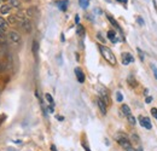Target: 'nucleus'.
<instances>
[{
	"label": "nucleus",
	"instance_id": "32",
	"mask_svg": "<svg viewBox=\"0 0 157 151\" xmlns=\"http://www.w3.org/2000/svg\"><path fill=\"white\" fill-rule=\"evenodd\" d=\"M79 21H80V17H79V16H76V17H75V22H76V23H79Z\"/></svg>",
	"mask_w": 157,
	"mask_h": 151
},
{
	"label": "nucleus",
	"instance_id": "12",
	"mask_svg": "<svg viewBox=\"0 0 157 151\" xmlns=\"http://www.w3.org/2000/svg\"><path fill=\"white\" fill-rule=\"evenodd\" d=\"M57 5H58V7H59L62 11H65V10H66V7H68V0L58 1V2H57Z\"/></svg>",
	"mask_w": 157,
	"mask_h": 151
},
{
	"label": "nucleus",
	"instance_id": "21",
	"mask_svg": "<svg viewBox=\"0 0 157 151\" xmlns=\"http://www.w3.org/2000/svg\"><path fill=\"white\" fill-rule=\"evenodd\" d=\"M79 2H80V6L82 9H87L90 5V0H79Z\"/></svg>",
	"mask_w": 157,
	"mask_h": 151
},
{
	"label": "nucleus",
	"instance_id": "36",
	"mask_svg": "<svg viewBox=\"0 0 157 151\" xmlns=\"http://www.w3.org/2000/svg\"><path fill=\"white\" fill-rule=\"evenodd\" d=\"M84 148H85V150L86 151H91L90 149H88V146H87V145H85V144H84Z\"/></svg>",
	"mask_w": 157,
	"mask_h": 151
},
{
	"label": "nucleus",
	"instance_id": "34",
	"mask_svg": "<svg viewBox=\"0 0 157 151\" xmlns=\"http://www.w3.org/2000/svg\"><path fill=\"white\" fill-rule=\"evenodd\" d=\"M51 151H57V149H56V146H55V145H52V146H51Z\"/></svg>",
	"mask_w": 157,
	"mask_h": 151
},
{
	"label": "nucleus",
	"instance_id": "29",
	"mask_svg": "<svg viewBox=\"0 0 157 151\" xmlns=\"http://www.w3.org/2000/svg\"><path fill=\"white\" fill-rule=\"evenodd\" d=\"M132 139H133L134 142H139V138H138V135H135V134L132 135Z\"/></svg>",
	"mask_w": 157,
	"mask_h": 151
},
{
	"label": "nucleus",
	"instance_id": "10",
	"mask_svg": "<svg viewBox=\"0 0 157 151\" xmlns=\"http://www.w3.org/2000/svg\"><path fill=\"white\" fill-rule=\"evenodd\" d=\"M108 38H109V40L111 41V42H117V38H116V33H115V30H109L108 31Z\"/></svg>",
	"mask_w": 157,
	"mask_h": 151
},
{
	"label": "nucleus",
	"instance_id": "13",
	"mask_svg": "<svg viewBox=\"0 0 157 151\" xmlns=\"http://www.w3.org/2000/svg\"><path fill=\"white\" fill-rule=\"evenodd\" d=\"M121 110H122V114H123L125 116H129V115H132V114H130V109H129V106H128V105H126V104H123V105L121 106Z\"/></svg>",
	"mask_w": 157,
	"mask_h": 151
},
{
	"label": "nucleus",
	"instance_id": "25",
	"mask_svg": "<svg viewBox=\"0 0 157 151\" xmlns=\"http://www.w3.org/2000/svg\"><path fill=\"white\" fill-rule=\"evenodd\" d=\"M151 69H152V71H154V75H155V77H156L157 80V68L155 64H151Z\"/></svg>",
	"mask_w": 157,
	"mask_h": 151
},
{
	"label": "nucleus",
	"instance_id": "23",
	"mask_svg": "<svg viewBox=\"0 0 157 151\" xmlns=\"http://www.w3.org/2000/svg\"><path fill=\"white\" fill-rule=\"evenodd\" d=\"M17 21H18V18H17V17H16L15 15H13V16H10V17H9V22H10L11 24H15V23H16Z\"/></svg>",
	"mask_w": 157,
	"mask_h": 151
},
{
	"label": "nucleus",
	"instance_id": "31",
	"mask_svg": "<svg viewBox=\"0 0 157 151\" xmlns=\"http://www.w3.org/2000/svg\"><path fill=\"white\" fill-rule=\"evenodd\" d=\"M98 39H100L102 41H104V39H103V36H102V34H100V33H98Z\"/></svg>",
	"mask_w": 157,
	"mask_h": 151
},
{
	"label": "nucleus",
	"instance_id": "3",
	"mask_svg": "<svg viewBox=\"0 0 157 151\" xmlns=\"http://www.w3.org/2000/svg\"><path fill=\"white\" fill-rule=\"evenodd\" d=\"M100 99L105 103V105H109L110 104V97H109V92H108V90H105L104 87H102V90H100Z\"/></svg>",
	"mask_w": 157,
	"mask_h": 151
},
{
	"label": "nucleus",
	"instance_id": "26",
	"mask_svg": "<svg viewBox=\"0 0 157 151\" xmlns=\"http://www.w3.org/2000/svg\"><path fill=\"white\" fill-rule=\"evenodd\" d=\"M151 114H152V116L157 120V109L156 108H152V109H151Z\"/></svg>",
	"mask_w": 157,
	"mask_h": 151
},
{
	"label": "nucleus",
	"instance_id": "11",
	"mask_svg": "<svg viewBox=\"0 0 157 151\" xmlns=\"http://www.w3.org/2000/svg\"><path fill=\"white\" fill-rule=\"evenodd\" d=\"M9 6L20 9V7H21V1H20V0H9Z\"/></svg>",
	"mask_w": 157,
	"mask_h": 151
},
{
	"label": "nucleus",
	"instance_id": "6",
	"mask_svg": "<svg viewBox=\"0 0 157 151\" xmlns=\"http://www.w3.org/2000/svg\"><path fill=\"white\" fill-rule=\"evenodd\" d=\"M9 39H10V41H11V42H16V44H18V42L21 41V35H20L17 31L11 30V31L9 33Z\"/></svg>",
	"mask_w": 157,
	"mask_h": 151
},
{
	"label": "nucleus",
	"instance_id": "28",
	"mask_svg": "<svg viewBox=\"0 0 157 151\" xmlns=\"http://www.w3.org/2000/svg\"><path fill=\"white\" fill-rule=\"evenodd\" d=\"M137 21H138V23H139L140 26H144V21L141 20V17H137Z\"/></svg>",
	"mask_w": 157,
	"mask_h": 151
},
{
	"label": "nucleus",
	"instance_id": "22",
	"mask_svg": "<svg viewBox=\"0 0 157 151\" xmlns=\"http://www.w3.org/2000/svg\"><path fill=\"white\" fill-rule=\"evenodd\" d=\"M127 119H128V122H129L132 126H135V123H137V120H135V117H134L133 115H129V116H127Z\"/></svg>",
	"mask_w": 157,
	"mask_h": 151
},
{
	"label": "nucleus",
	"instance_id": "14",
	"mask_svg": "<svg viewBox=\"0 0 157 151\" xmlns=\"http://www.w3.org/2000/svg\"><path fill=\"white\" fill-rule=\"evenodd\" d=\"M128 84H129L130 87H137L138 86V82L135 81V79L133 77V75H129L128 76Z\"/></svg>",
	"mask_w": 157,
	"mask_h": 151
},
{
	"label": "nucleus",
	"instance_id": "41",
	"mask_svg": "<svg viewBox=\"0 0 157 151\" xmlns=\"http://www.w3.org/2000/svg\"><path fill=\"white\" fill-rule=\"evenodd\" d=\"M2 1H6V0H2Z\"/></svg>",
	"mask_w": 157,
	"mask_h": 151
},
{
	"label": "nucleus",
	"instance_id": "27",
	"mask_svg": "<svg viewBox=\"0 0 157 151\" xmlns=\"http://www.w3.org/2000/svg\"><path fill=\"white\" fill-rule=\"evenodd\" d=\"M137 51H138V53H139V57H140V59L144 60V53H143V51H141L140 49H137Z\"/></svg>",
	"mask_w": 157,
	"mask_h": 151
},
{
	"label": "nucleus",
	"instance_id": "38",
	"mask_svg": "<svg viewBox=\"0 0 157 151\" xmlns=\"http://www.w3.org/2000/svg\"><path fill=\"white\" fill-rule=\"evenodd\" d=\"M127 151H135V150H134V149H133V148H132V146H130V148H129V149H127Z\"/></svg>",
	"mask_w": 157,
	"mask_h": 151
},
{
	"label": "nucleus",
	"instance_id": "9",
	"mask_svg": "<svg viewBox=\"0 0 157 151\" xmlns=\"http://www.w3.org/2000/svg\"><path fill=\"white\" fill-rule=\"evenodd\" d=\"M97 104H98V106H99V109H100V113L103 114V115H106V105H105V103L98 97L97 98Z\"/></svg>",
	"mask_w": 157,
	"mask_h": 151
},
{
	"label": "nucleus",
	"instance_id": "24",
	"mask_svg": "<svg viewBox=\"0 0 157 151\" xmlns=\"http://www.w3.org/2000/svg\"><path fill=\"white\" fill-rule=\"evenodd\" d=\"M116 99H117V102H122V99H123V97H122V94H121V92H117V93H116Z\"/></svg>",
	"mask_w": 157,
	"mask_h": 151
},
{
	"label": "nucleus",
	"instance_id": "42",
	"mask_svg": "<svg viewBox=\"0 0 157 151\" xmlns=\"http://www.w3.org/2000/svg\"><path fill=\"white\" fill-rule=\"evenodd\" d=\"M26 1H28V0H26Z\"/></svg>",
	"mask_w": 157,
	"mask_h": 151
},
{
	"label": "nucleus",
	"instance_id": "33",
	"mask_svg": "<svg viewBox=\"0 0 157 151\" xmlns=\"http://www.w3.org/2000/svg\"><path fill=\"white\" fill-rule=\"evenodd\" d=\"M4 41H5V39H4V38H2V36H0V45H1V44H2V42H4Z\"/></svg>",
	"mask_w": 157,
	"mask_h": 151
},
{
	"label": "nucleus",
	"instance_id": "2",
	"mask_svg": "<svg viewBox=\"0 0 157 151\" xmlns=\"http://www.w3.org/2000/svg\"><path fill=\"white\" fill-rule=\"evenodd\" d=\"M116 140H117V143L123 148V149H129L130 148V142H129V139L126 137L125 134H117L116 135Z\"/></svg>",
	"mask_w": 157,
	"mask_h": 151
},
{
	"label": "nucleus",
	"instance_id": "40",
	"mask_svg": "<svg viewBox=\"0 0 157 151\" xmlns=\"http://www.w3.org/2000/svg\"><path fill=\"white\" fill-rule=\"evenodd\" d=\"M0 69H1V63H0Z\"/></svg>",
	"mask_w": 157,
	"mask_h": 151
},
{
	"label": "nucleus",
	"instance_id": "7",
	"mask_svg": "<svg viewBox=\"0 0 157 151\" xmlns=\"http://www.w3.org/2000/svg\"><path fill=\"white\" fill-rule=\"evenodd\" d=\"M132 62H134V57L130 53H128V52H123L122 53V64L123 65H128Z\"/></svg>",
	"mask_w": 157,
	"mask_h": 151
},
{
	"label": "nucleus",
	"instance_id": "20",
	"mask_svg": "<svg viewBox=\"0 0 157 151\" xmlns=\"http://www.w3.org/2000/svg\"><path fill=\"white\" fill-rule=\"evenodd\" d=\"M6 28H7V22H6L2 17H0V29L6 30Z\"/></svg>",
	"mask_w": 157,
	"mask_h": 151
},
{
	"label": "nucleus",
	"instance_id": "4",
	"mask_svg": "<svg viewBox=\"0 0 157 151\" xmlns=\"http://www.w3.org/2000/svg\"><path fill=\"white\" fill-rule=\"evenodd\" d=\"M18 22H20L21 27L23 28V30H24L26 33H30L31 24H30V22H29L27 18H21V20H18Z\"/></svg>",
	"mask_w": 157,
	"mask_h": 151
},
{
	"label": "nucleus",
	"instance_id": "19",
	"mask_svg": "<svg viewBox=\"0 0 157 151\" xmlns=\"http://www.w3.org/2000/svg\"><path fill=\"white\" fill-rule=\"evenodd\" d=\"M37 51H39V44H37V41H34L33 42V53L35 57L37 56Z\"/></svg>",
	"mask_w": 157,
	"mask_h": 151
},
{
	"label": "nucleus",
	"instance_id": "18",
	"mask_svg": "<svg viewBox=\"0 0 157 151\" xmlns=\"http://www.w3.org/2000/svg\"><path fill=\"white\" fill-rule=\"evenodd\" d=\"M76 33H77V35H80V36H84V34H85V28H84L81 24H77Z\"/></svg>",
	"mask_w": 157,
	"mask_h": 151
},
{
	"label": "nucleus",
	"instance_id": "39",
	"mask_svg": "<svg viewBox=\"0 0 157 151\" xmlns=\"http://www.w3.org/2000/svg\"><path fill=\"white\" fill-rule=\"evenodd\" d=\"M135 151H143V149H141V148H139L138 150H135Z\"/></svg>",
	"mask_w": 157,
	"mask_h": 151
},
{
	"label": "nucleus",
	"instance_id": "8",
	"mask_svg": "<svg viewBox=\"0 0 157 151\" xmlns=\"http://www.w3.org/2000/svg\"><path fill=\"white\" fill-rule=\"evenodd\" d=\"M75 75H76V79H77V81L80 84L85 82V74H84L81 68H75Z\"/></svg>",
	"mask_w": 157,
	"mask_h": 151
},
{
	"label": "nucleus",
	"instance_id": "5",
	"mask_svg": "<svg viewBox=\"0 0 157 151\" xmlns=\"http://www.w3.org/2000/svg\"><path fill=\"white\" fill-rule=\"evenodd\" d=\"M139 122H140V124H141L144 128H146V129H151V127H152L151 121H150L149 117H146V116H139Z\"/></svg>",
	"mask_w": 157,
	"mask_h": 151
},
{
	"label": "nucleus",
	"instance_id": "1",
	"mask_svg": "<svg viewBox=\"0 0 157 151\" xmlns=\"http://www.w3.org/2000/svg\"><path fill=\"white\" fill-rule=\"evenodd\" d=\"M99 51H100L103 58L106 60L109 64L116 65V63H117L116 57H115V55L112 53V51H111L109 47H106V46H104V45H99Z\"/></svg>",
	"mask_w": 157,
	"mask_h": 151
},
{
	"label": "nucleus",
	"instance_id": "15",
	"mask_svg": "<svg viewBox=\"0 0 157 151\" xmlns=\"http://www.w3.org/2000/svg\"><path fill=\"white\" fill-rule=\"evenodd\" d=\"M106 17H108V20L110 21V23H111V24H112V26H114V27H115L116 29L121 30V28H120V26H119V23H117V22H116V21H115V20H114V18H112V17H111L110 15H106Z\"/></svg>",
	"mask_w": 157,
	"mask_h": 151
},
{
	"label": "nucleus",
	"instance_id": "30",
	"mask_svg": "<svg viewBox=\"0 0 157 151\" xmlns=\"http://www.w3.org/2000/svg\"><path fill=\"white\" fill-rule=\"evenodd\" d=\"M152 102V97H146V103L149 104V103H151Z\"/></svg>",
	"mask_w": 157,
	"mask_h": 151
},
{
	"label": "nucleus",
	"instance_id": "16",
	"mask_svg": "<svg viewBox=\"0 0 157 151\" xmlns=\"http://www.w3.org/2000/svg\"><path fill=\"white\" fill-rule=\"evenodd\" d=\"M10 11H11V6H9V5H4L0 9V12L2 15H7V13H10Z\"/></svg>",
	"mask_w": 157,
	"mask_h": 151
},
{
	"label": "nucleus",
	"instance_id": "17",
	"mask_svg": "<svg viewBox=\"0 0 157 151\" xmlns=\"http://www.w3.org/2000/svg\"><path fill=\"white\" fill-rule=\"evenodd\" d=\"M45 98H46V100L48 102L50 106H51V108H53V106H55V102H53V98H52V95H51L50 93H46V94H45Z\"/></svg>",
	"mask_w": 157,
	"mask_h": 151
},
{
	"label": "nucleus",
	"instance_id": "37",
	"mask_svg": "<svg viewBox=\"0 0 157 151\" xmlns=\"http://www.w3.org/2000/svg\"><path fill=\"white\" fill-rule=\"evenodd\" d=\"M57 119H58V120H64V117H63V116H57Z\"/></svg>",
	"mask_w": 157,
	"mask_h": 151
},
{
	"label": "nucleus",
	"instance_id": "35",
	"mask_svg": "<svg viewBox=\"0 0 157 151\" xmlns=\"http://www.w3.org/2000/svg\"><path fill=\"white\" fill-rule=\"evenodd\" d=\"M116 1H119V2H122V4H126V2H127V0H116Z\"/></svg>",
	"mask_w": 157,
	"mask_h": 151
}]
</instances>
